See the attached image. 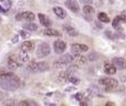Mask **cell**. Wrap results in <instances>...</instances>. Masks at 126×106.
<instances>
[{
    "mask_svg": "<svg viewBox=\"0 0 126 106\" xmlns=\"http://www.w3.org/2000/svg\"><path fill=\"white\" fill-rule=\"evenodd\" d=\"M51 52V49H50V45L46 42H42L37 49V56L38 58H46L48 56Z\"/></svg>",
    "mask_w": 126,
    "mask_h": 106,
    "instance_id": "cell-4",
    "label": "cell"
},
{
    "mask_svg": "<svg viewBox=\"0 0 126 106\" xmlns=\"http://www.w3.org/2000/svg\"><path fill=\"white\" fill-rule=\"evenodd\" d=\"M70 82L74 83V84H78V83H80V80H79L78 77H74V76H72V77L70 78Z\"/></svg>",
    "mask_w": 126,
    "mask_h": 106,
    "instance_id": "cell-28",
    "label": "cell"
},
{
    "mask_svg": "<svg viewBox=\"0 0 126 106\" xmlns=\"http://www.w3.org/2000/svg\"><path fill=\"white\" fill-rule=\"evenodd\" d=\"M121 23H126V17H125V15H116V17L114 18V20H113L112 26H113L114 28H117Z\"/></svg>",
    "mask_w": 126,
    "mask_h": 106,
    "instance_id": "cell-14",
    "label": "cell"
},
{
    "mask_svg": "<svg viewBox=\"0 0 126 106\" xmlns=\"http://www.w3.org/2000/svg\"><path fill=\"white\" fill-rule=\"evenodd\" d=\"M23 28L24 29H27V30H29V31H37L38 30V26L35 23H26L23 26Z\"/></svg>",
    "mask_w": 126,
    "mask_h": 106,
    "instance_id": "cell-20",
    "label": "cell"
},
{
    "mask_svg": "<svg viewBox=\"0 0 126 106\" xmlns=\"http://www.w3.org/2000/svg\"><path fill=\"white\" fill-rule=\"evenodd\" d=\"M74 97H75V98H76V100H79V101H81V100H82V94H80V93H78V94H76V95H75V96H74Z\"/></svg>",
    "mask_w": 126,
    "mask_h": 106,
    "instance_id": "cell-30",
    "label": "cell"
},
{
    "mask_svg": "<svg viewBox=\"0 0 126 106\" xmlns=\"http://www.w3.org/2000/svg\"><path fill=\"white\" fill-rule=\"evenodd\" d=\"M65 6H66L67 8H69L70 10L72 11V12L78 13V12H79V10H80L79 3H78L76 1H74V0H67V1L65 2Z\"/></svg>",
    "mask_w": 126,
    "mask_h": 106,
    "instance_id": "cell-10",
    "label": "cell"
},
{
    "mask_svg": "<svg viewBox=\"0 0 126 106\" xmlns=\"http://www.w3.org/2000/svg\"><path fill=\"white\" fill-rule=\"evenodd\" d=\"M20 86V80L16 74L0 69V87L6 91H15Z\"/></svg>",
    "mask_w": 126,
    "mask_h": 106,
    "instance_id": "cell-1",
    "label": "cell"
},
{
    "mask_svg": "<svg viewBox=\"0 0 126 106\" xmlns=\"http://www.w3.org/2000/svg\"><path fill=\"white\" fill-rule=\"evenodd\" d=\"M49 106H57V105H55V104H50Z\"/></svg>",
    "mask_w": 126,
    "mask_h": 106,
    "instance_id": "cell-35",
    "label": "cell"
},
{
    "mask_svg": "<svg viewBox=\"0 0 126 106\" xmlns=\"http://www.w3.org/2000/svg\"><path fill=\"white\" fill-rule=\"evenodd\" d=\"M105 106H115V103L114 102H107L106 104H105Z\"/></svg>",
    "mask_w": 126,
    "mask_h": 106,
    "instance_id": "cell-31",
    "label": "cell"
},
{
    "mask_svg": "<svg viewBox=\"0 0 126 106\" xmlns=\"http://www.w3.org/2000/svg\"><path fill=\"white\" fill-rule=\"evenodd\" d=\"M20 35H21L23 39H27V38L29 37V33L26 32V31H23V30H21V31H20Z\"/></svg>",
    "mask_w": 126,
    "mask_h": 106,
    "instance_id": "cell-27",
    "label": "cell"
},
{
    "mask_svg": "<svg viewBox=\"0 0 126 106\" xmlns=\"http://www.w3.org/2000/svg\"><path fill=\"white\" fill-rule=\"evenodd\" d=\"M35 19V15L33 12H30V11H26V12H20L18 13L17 15H16V20L17 21H22V20H24V21H33V20Z\"/></svg>",
    "mask_w": 126,
    "mask_h": 106,
    "instance_id": "cell-5",
    "label": "cell"
},
{
    "mask_svg": "<svg viewBox=\"0 0 126 106\" xmlns=\"http://www.w3.org/2000/svg\"><path fill=\"white\" fill-rule=\"evenodd\" d=\"M29 54L28 53H26V52H20V61L21 62H29Z\"/></svg>",
    "mask_w": 126,
    "mask_h": 106,
    "instance_id": "cell-23",
    "label": "cell"
},
{
    "mask_svg": "<svg viewBox=\"0 0 126 106\" xmlns=\"http://www.w3.org/2000/svg\"><path fill=\"white\" fill-rule=\"evenodd\" d=\"M2 106H16V102H15V100L9 98V100H6L2 103Z\"/></svg>",
    "mask_w": 126,
    "mask_h": 106,
    "instance_id": "cell-25",
    "label": "cell"
},
{
    "mask_svg": "<svg viewBox=\"0 0 126 106\" xmlns=\"http://www.w3.org/2000/svg\"><path fill=\"white\" fill-rule=\"evenodd\" d=\"M37 63L35 61H30L28 64V70L30 72H37Z\"/></svg>",
    "mask_w": 126,
    "mask_h": 106,
    "instance_id": "cell-21",
    "label": "cell"
},
{
    "mask_svg": "<svg viewBox=\"0 0 126 106\" xmlns=\"http://www.w3.org/2000/svg\"><path fill=\"white\" fill-rule=\"evenodd\" d=\"M90 3V2H91V0H83V3Z\"/></svg>",
    "mask_w": 126,
    "mask_h": 106,
    "instance_id": "cell-33",
    "label": "cell"
},
{
    "mask_svg": "<svg viewBox=\"0 0 126 106\" xmlns=\"http://www.w3.org/2000/svg\"><path fill=\"white\" fill-rule=\"evenodd\" d=\"M112 64L115 66V69H120V70L126 69V60L123 58H114L112 60Z\"/></svg>",
    "mask_w": 126,
    "mask_h": 106,
    "instance_id": "cell-9",
    "label": "cell"
},
{
    "mask_svg": "<svg viewBox=\"0 0 126 106\" xmlns=\"http://www.w3.org/2000/svg\"><path fill=\"white\" fill-rule=\"evenodd\" d=\"M29 103H30V106H39L35 102H33V101H31V102H29Z\"/></svg>",
    "mask_w": 126,
    "mask_h": 106,
    "instance_id": "cell-32",
    "label": "cell"
},
{
    "mask_svg": "<svg viewBox=\"0 0 126 106\" xmlns=\"http://www.w3.org/2000/svg\"><path fill=\"white\" fill-rule=\"evenodd\" d=\"M53 12H54L55 15H58V18H60V19H64V18L66 17V12H65V10L62 9L61 7H54V8H53Z\"/></svg>",
    "mask_w": 126,
    "mask_h": 106,
    "instance_id": "cell-17",
    "label": "cell"
},
{
    "mask_svg": "<svg viewBox=\"0 0 126 106\" xmlns=\"http://www.w3.org/2000/svg\"><path fill=\"white\" fill-rule=\"evenodd\" d=\"M72 61H73V56H72L71 54H64L59 60L55 61L53 66H54L55 69H63V67H65L66 65H69Z\"/></svg>",
    "mask_w": 126,
    "mask_h": 106,
    "instance_id": "cell-2",
    "label": "cell"
},
{
    "mask_svg": "<svg viewBox=\"0 0 126 106\" xmlns=\"http://www.w3.org/2000/svg\"><path fill=\"white\" fill-rule=\"evenodd\" d=\"M0 7L2 8V10L6 12L8 9H10V7H11V2L10 1H2V2H0Z\"/></svg>",
    "mask_w": 126,
    "mask_h": 106,
    "instance_id": "cell-22",
    "label": "cell"
},
{
    "mask_svg": "<svg viewBox=\"0 0 126 106\" xmlns=\"http://www.w3.org/2000/svg\"><path fill=\"white\" fill-rule=\"evenodd\" d=\"M100 84L105 86V89L109 91V90H113L115 87H117L118 82H117V80L112 78V77H102V78H100Z\"/></svg>",
    "mask_w": 126,
    "mask_h": 106,
    "instance_id": "cell-3",
    "label": "cell"
},
{
    "mask_svg": "<svg viewBox=\"0 0 126 106\" xmlns=\"http://www.w3.org/2000/svg\"><path fill=\"white\" fill-rule=\"evenodd\" d=\"M63 29H64L65 32H66L69 35H71V37H78L79 32L75 28H73V27L69 26V24H64V26H63Z\"/></svg>",
    "mask_w": 126,
    "mask_h": 106,
    "instance_id": "cell-13",
    "label": "cell"
},
{
    "mask_svg": "<svg viewBox=\"0 0 126 106\" xmlns=\"http://www.w3.org/2000/svg\"><path fill=\"white\" fill-rule=\"evenodd\" d=\"M38 18H39V20H40V23L42 24V26H44V27H51V24H52V22H51V20L49 19L48 17H47L46 15H43V13H39L38 15Z\"/></svg>",
    "mask_w": 126,
    "mask_h": 106,
    "instance_id": "cell-11",
    "label": "cell"
},
{
    "mask_svg": "<svg viewBox=\"0 0 126 106\" xmlns=\"http://www.w3.org/2000/svg\"><path fill=\"white\" fill-rule=\"evenodd\" d=\"M49 70V64L47 62H38L37 63V72H46Z\"/></svg>",
    "mask_w": 126,
    "mask_h": 106,
    "instance_id": "cell-18",
    "label": "cell"
},
{
    "mask_svg": "<svg viewBox=\"0 0 126 106\" xmlns=\"http://www.w3.org/2000/svg\"><path fill=\"white\" fill-rule=\"evenodd\" d=\"M87 50H89V46L85 45V44H82V43H74V44H72V46H71V51L74 55H80L81 53L86 52Z\"/></svg>",
    "mask_w": 126,
    "mask_h": 106,
    "instance_id": "cell-6",
    "label": "cell"
},
{
    "mask_svg": "<svg viewBox=\"0 0 126 106\" xmlns=\"http://www.w3.org/2000/svg\"><path fill=\"white\" fill-rule=\"evenodd\" d=\"M104 71H105V73L109 74V75H114V74L116 73V69L112 63H105Z\"/></svg>",
    "mask_w": 126,
    "mask_h": 106,
    "instance_id": "cell-15",
    "label": "cell"
},
{
    "mask_svg": "<svg viewBox=\"0 0 126 106\" xmlns=\"http://www.w3.org/2000/svg\"><path fill=\"white\" fill-rule=\"evenodd\" d=\"M81 106H87V104L85 102H81Z\"/></svg>",
    "mask_w": 126,
    "mask_h": 106,
    "instance_id": "cell-34",
    "label": "cell"
},
{
    "mask_svg": "<svg viewBox=\"0 0 126 106\" xmlns=\"http://www.w3.org/2000/svg\"><path fill=\"white\" fill-rule=\"evenodd\" d=\"M33 49H34V44H33V42H31V41H26L21 44V51L22 52H26V53L31 52Z\"/></svg>",
    "mask_w": 126,
    "mask_h": 106,
    "instance_id": "cell-12",
    "label": "cell"
},
{
    "mask_svg": "<svg viewBox=\"0 0 126 106\" xmlns=\"http://www.w3.org/2000/svg\"><path fill=\"white\" fill-rule=\"evenodd\" d=\"M20 66V61L16 55H10L8 58V67L11 71H15Z\"/></svg>",
    "mask_w": 126,
    "mask_h": 106,
    "instance_id": "cell-7",
    "label": "cell"
},
{
    "mask_svg": "<svg viewBox=\"0 0 126 106\" xmlns=\"http://www.w3.org/2000/svg\"><path fill=\"white\" fill-rule=\"evenodd\" d=\"M19 106H30V103H29V101H21L19 103Z\"/></svg>",
    "mask_w": 126,
    "mask_h": 106,
    "instance_id": "cell-29",
    "label": "cell"
},
{
    "mask_svg": "<svg viewBox=\"0 0 126 106\" xmlns=\"http://www.w3.org/2000/svg\"><path fill=\"white\" fill-rule=\"evenodd\" d=\"M53 48H54L55 53L61 54L64 52L65 49H66V43H65L64 41H62V40H57V41L53 43Z\"/></svg>",
    "mask_w": 126,
    "mask_h": 106,
    "instance_id": "cell-8",
    "label": "cell"
},
{
    "mask_svg": "<svg viewBox=\"0 0 126 106\" xmlns=\"http://www.w3.org/2000/svg\"><path fill=\"white\" fill-rule=\"evenodd\" d=\"M83 11H84V13H87V15H91V13H94V8L92 6H84V8H83Z\"/></svg>",
    "mask_w": 126,
    "mask_h": 106,
    "instance_id": "cell-24",
    "label": "cell"
},
{
    "mask_svg": "<svg viewBox=\"0 0 126 106\" xmlns=\"http://www.w3.org/2000/svg\"><path fill=\"white\" fill-rule=\"evenodd\" d=\"M43 34L44 35H48V37H60L61 33L59 32L58 30L55 29H52V28H48L43 31Z\"/></svg>",
    "mask_w": 126,
    "mask_h": 106,
    "instance_id": "cell-16",
    "label": "cell"
},
{
    "mask_svg": "<svg viewBox=\"0 0 126 106\" xmlns=\"http://www.w3.org/2000/svg\"><path fill=\"white\" fill-rule=\"evenodd\" d=\"M97 18H98V20H100V21L104 22V23H109V22H110L109 15H107L106 13H104V12H100V13H98Z\"/></svg>",
    "mask_w": 126,
    "mask_h": 106,
    "instance_id": "cell-19",
    "label": "cell"
},
{
    "mask_svg": "<svg viewBox=\"0 0 126 106\" xmlns=\"http://www.w3.org/2000/svg\"><path fill=\"white\" fill-rule=\"evenodd\" d=\"M76 62H78L79 65H83V64H85V62H86V58H84V56H79Z\"/></svg>",
    "mask_w": 126,
    "mask_h": 106,
    "instance_id": "cell-26",
    "label": "cell"
}]
</instances>
